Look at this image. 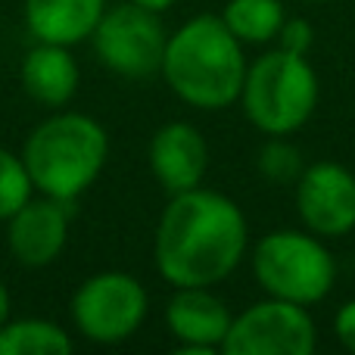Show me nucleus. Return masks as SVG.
Returning a JSON list of instances; mask_svg holds the SVG:
<instances>
[{"mask_svg": "<svg viewBox=\"0 0 355 355\" xmlns=\"http://www.w3.org/2000/svg\"><path fill=\"white\" fill-rule=\"evenodd\" d=\"M246 252V218L215 190L172 193L156 231V268L172 287H212Z\"/></svg>", "mask_w": 355, "mask_h": 355, "instance_id": "f257e3e1", "label": "nucleus"}, {"mask_svg": "<svg viewBox=\"0 0 355 355\" xmlns=\"http://www.w3.org/2000/svg\"><path fill=\"white\" fill-rule=\"evenodd\" d=\"M162 75L168 87L190 106L221 110L243 91L246 60L240 37L218 16H196L166 44Z\"/></svg>", "mask_w": 355, "mask_h": 355, "instance_id": "f03ea898", "label": "nucleus"}, {"mask_svg": "<svg viewBox=\"0 0 355 355\" xmlns=\"http://www.w3.org/2000/svg\"><path fill=\"white\" fill-rule=\"evenodd\" d=\"M106 153L110 137L103 125L81 112H60L28 135L22 162L44 196L72 202L103 172Z\"/></svg>", "mask_w": 355, "mask_h": 355, "instance_id": "7ed1b4c3", "label": "nucleus"}, {"mask_svg": "<svg viewBox=\"0 0 355 355\" xmlns=\"http://www.w3.org/2000/svg\"><path fill=\"white\" fill-rule=\"evenodd\" d=\"M243 112L259 131L284 137L302 128L318 103V78L302 53L271 50L246 66L243 78Z\"/></svg>", "mask_w": 355, "mask_h": 355, "instance_id": "20e7f679", "label": "nucleus"}, {"mask_svg": "<svg viewBox=\"0 0 355 355\" xmlns=\"http://www.w3.org/2000/svg\"><path fill=\"white\" fill-rule=\"evenodd\" d=\"M252 268L262 290H268L275 300L300 302V306L324 300L337 275L331 252L315 237L300 231L265 234L252 252Z\"/></svg>", "mask_w": 355, "mask_h": 355, "instance_id": "39448f33", "label": "nucleus"}, {"mask_svg": "<svg viewBox=\"0 0 355 355\" xmlns=\"http://www.w3.org/2000/svg\"><path fill=\"white\" fill-rule=\"evenodd\" d=\"M94 50L100 62L125 78H150L162 69L166 56V28L159 12L141 3H119L100 16L94 28Z\"/></svg>", "mask_w": 355, "mask_h": 355, "instance_id": "423d86ee", "label": "nucleus"}, {"mask_svg": "<svg viewBox=\"0 0 355 355\" xmlns=\"http://www.w3.org/2000/svg\"><path fill=\"white\" fill-rule=\"evenodd\" d=\"M72 318L94 343H122L147 318V290L125 271L94 275L75 293Z\"/></svg>", "mask_w": 355, "mask_h": 355, "instance_id": "0eeeda50", "label": "nucleus"}, {"mask_svg": "<svg viewBox=\"0 0 355 355\" xmlns=\"http://www.w3.org/2000/svg\"><path fill=\"white\" fill-rule=\"evenodd\" d=\"M315 343V321L306 309L271 296L231 321L221 349L227 355H312Z\"/></svg>", "mask_w": 355, "mask_h": 355, "instance_id": "6e6552de", "label": "nucleus"}, {"mask_svg": "<svg viewBox=\"0 0 355 355\" xmlns=\"http://www.w3.org/2000/svg\"><path fill=\"white\" fill-rule=\"evenodd\" d=\"M296 209L309 231L343 237L355 227V175L337 162H315L296 178Z\"/></svg>", "mask_w": 355, "mask_h": 355, "instance_id": "1a4fd4ad", "label": "nucleus"}, {"mask_svg": "<svg viewBox=\"0 0 355 355\" xmlns=\"http://www.w3.org/2000/svg\"><path fill=\"white\" fill-rule=\"evenodd\" d=\"M10 252L25 268H44L69 237V200H28L10 218Z\"/></svg>", "mask_w": 355, "mask_h": 355, "instance_id": "9d476101", "label": "nucleus"}, {"mask_svg": "<svg viewBox=\"0 0 355 355\" xmlns=\"http://www.w3.org/2000/svg\"><path fill=\"white\" fill-rule=\"evenodd\" d=\"M231 321L227 306L209 293V287H178L166 306V324L187 355H212L225 343Z\"/></svg>", "mask_w": 355, "mask_h": 355, "instance_id": "9b49d317", "label": "nucleus"}, {"mask_svg": "<svg viewBox=\"0 0 355 355\" xmlns=\"http://www.w3.org/2000/svg\"><path fill=\"white\" fill-rule=\"evenodd\" d=\"M209 162L202 135L187 122H168L150 141V168L168 193L200 187Z\"/></svg>", "mask_w": 355, "mask_h": 355, "instance_id": "f8f14e48", "label": "nucleus"}, {"mask_svg": "<svg viewBox=\"0 0 355 355\" xmlns=\"http://www.w3.org/2000/svg\"><path fill=\"white\" fill-rule=\"evenodd\" d=\"M106 0H25V22L37 41L78 44L94 35Z\"/></svg>", "mask_w": 355, "mask_h": 355, "instance_id": "ddd939ff", "label": "nucleus"}, {"mask_svg": "<svg viewBox=\"0 0 355 355\" xmlns=\"http://www.w3.org/2000/svg\"><path fill=\"white\" fill-rule=\"evenodd\" d=\"M22 87L44 106H62L78 91V66L62 44L41 41L22 60Z\"/></svg>", "mask_w": 355, "mask_h": 355, "instance_id": "4468645a", "label": "nucleus"}, {"mask_svg": "<svg viewBox=\"0 0 355 355\" xmlns=\"http://www.w3.org/2000/svg\"><path fill=\"white\" fill-rule=\"evenodd\" d=\"M72 340L60 324L22 318L0 324V355H69Z\"/></svg>", "mask_w": 355, "mask_h": 355, "instance_id": "2eb2a0df", "label": "nucleus"}, {"mask_svg": "<svg viewBox=\"0 0 355 355\" xmlns=\"http://www.w3.org/2000/svg\"><path fill=\"white\" fill-rule=\"evenodd\" d=\"M225 25L250 44H265L281 35L284 6L281 0H231L221 12Z\"/></svg>", "mask_w": 355, "mask_h": 355, "instance_id": "dca6fc26", "label": "nucleus"}, {"mask_svg": "<svg viewBox=\"0 0 355 355\" xmlns=\"http://www.w3.org/2000/svg\"><path fill=\"white\" fill-rule=\"evenodd\" d=\"M31 178L22 156H12L10 150H0V221L31 200Z\"/></svg>", "mask_w": 355, "mask_h": 355, "instance_id": "f3484780", "label": "nucleus"}, {"mask_svg": "<svg viewBox=\"0 0 355 355\" xmlns=\"http://www.w3.org/2000/svg\"><path fill=\"white\" fill-rule=\"evenodd\" d=\"M259 168L268 181H277V184H287V181H296L302 175V159H300V150L284 144L281 137L271 141L268 147L262 150L259 156Z\"/></svg>", "mask_w": 355, "mask_h": 355, "instance_id": "a211bd4d", "label": "nucleus"}, {"mask_svg": "<svg viewBox=\"0 0 355 355\" xmlns=\"http://www.w3.org/2000/svg\"><path fill=\"white\" fill-rule=\"evenodd\" d=\"M281 47L290 50V53H302L312 47V25L302 22V19H293V22L281 25Z\"/></svg>", "mask_w": 355, "mask_h": 355, "instance_id": "6ab92c4d", "label": "nucleus"}, {"mask_svg": "<svg viewBox=\"0 0 355 355\" xmlns=\"http://www.w3.org/2000/svg\"><path fill=\"white\" fill-rule=\"evenodd\" d=\"M334 331H337V340L346 346L349 352H355V300H349L334 318Z\"/></svg>", "mask_w": 355, "mask_h": 355, "instance_id": "aec40b11", "label": "nucleus"}, {"mask_svg": "<svg viewBox=\"0 0 355 355\" xmlns=\"http://www.w3.org/2000/svg\"><path fill=\"white\" fill-rule=\"evenodd\" d=\"M135 3L147 6V10H153V12H162V10H168V6H172L175 0H135Z\"/></svg>", "mask_w": 355, "mask_h": 355, "instance_id": "412c9836", "label": "nucleus"}, {"mask_svg": "<svg viewBox=\"0 0 355 355\" xmlns=\"http://www.w3.org/2000/svg\"><path fill=\"white\" fill-rule=\"evenodd\" d=\"M10 318V293H6V287L0 284V324Z\"/></svg>", "mask_w": 355, "mask_h": 355, "instance_id": "4be33fe9", "label": "nucleus"}]
</instances>
